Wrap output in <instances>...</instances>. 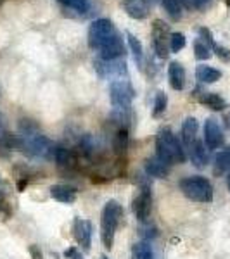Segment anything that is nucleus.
<instances>
[{
	"instance_id": "obj_1",
	"label": "nucleus",
	"mask_w": 230,
	"mask_h": 259,
	"mask_svg": "<svg viewBox=\"0 0 230 259\" xmlns=\"http://www.w3.org/2000/svg\"><path fill=\"white\" fill-rule=\"evenodd\" d=\"M89 47L99 54L100 61H116L125 56V44L111 19H97L89 28Z\"/></svg>"
},
{
	"instance_id": "obj_2",
	"label": "nucleus",
	"mask_w": 230,
	"mask_h": 259,
	"mask_svg": "<svg viewBox=\"0 0 230 259\" xmlns=\"http://www.w3.org/2000/svg\"><path fill=\"white\" fill-rule=\"evenodd\" d=\"M156 157H160L168 166L183 164L187 159L185 149L178 137L170 128H161L156 135Z\"/></svg>"
},
{
	"instance_id": "obj_3",
	"label": "nucleus",
	"mask_w": 230,
	"mask_h": 259,
	"mask_svg": "<svg viewBox=\"0 0 230 259\" xmlns=\"http://www.w3.org/2000/svg\"><path fill=\"white\" fill-rule=\"evenodd\" d=\"M123 218V206L118 200H107L100 212V240L104 249L111 250L114 245V235Z\"/></svg>"
},
{
	"instance_id": "obj_4",
	"label": "nucleus",
	"mask_w": 230,
	"mask_h": 259,
	"mask_svg": "<svg viewBox=\"0 0 230 259\" xmlns=\"http://www.w3.org/2000/svg\"><path fill=\"white\" fill-rule=\"evenodd\" d=\"M180 190L192 202L208 204L213 200V185L204 177H187L180 180Z\"/></svg>"
},
{
	"instance_id": "obj_5",
	"label": "nucleus",
	"mask_w": 230,
	"mask_h": 259,
	"mask_svg": "<svg viewBox=\"0 0 230 259\" xmlns=\"http://www.w3.org/2000/svg\"><path fill=\"white\" fill-rule=\"evenodd\" d=\"M109 97L111 104L116 109H128L132 106L133 99H135V90H133L132 83L123 78H118L109 85Z\"/></svg>"
},
{
	"instance_id": "obj_6",
	"label": "nucleus",
	"mask_w": 230,
	"mask_h": 259,
	"mask_svg": "<svg viewBox=\"0 0 230 259\" xmlns=\"http://www.w3.org/2000/svg\"><path fill=\"white\" fill-rule=\"evenodd\" d=\"M170 28L165 21L154 19L152 23V47L154 52L160 59H166L168 57V41H170Z\"/></svg>"
},
{
	"instance_id": "obj_7",
	"label": "nucleus",
	"mask_w": 230,
	"mask_h": 259,
	"mask_svg": "<svg viewBox=\"0 0 230 259\" xmlns=\"http://www.w3.org/2000/svg\"><path fill=\"white\" fill-rule=\"evenodd\" d=\"M132 211H133V216H135L140 223H145V221L149 220L150 211H152V194H150L149 187H142L139 194L133 197Z\"/></svg>"
},
{
	"instance_id": "obj_8",
	"label": "nucleus",
	"mask_w": 230,
	"mask_h": 259,
	"mask_svg": "<svg viewBox=\"0 0 230 259\" xmlns=\"http://www.w3.org/2000/svg\"><path fill=\"white\" fill-rule=\"evenodd\" d=\"M223 142H225V137H223V132H221L218 121L208 118L206 123H204V145L210 150H216L223 145Z\"/></svg>"
},
{
	"instance_id": "obj_9",
	"label": "nucleus",
	"mask_w": 230,
	"mask_h": 259,
	"mask_svg": "<svg viewBox=\"0 0 230 259\" xmlns=\"http://www.w3.org/2000/svg\"><path fill=\"white\" fill-rule=\"evenodd\" d=\"M92 232H94V227L89 220H82V218H74L73 221V235L76 239L78 245H82V249L85 252L90 250L92 245Z\"/></svg>"
},
{
	"instance_id": "obj_10",
	"label": "nucleus",
	"mask_w": 230,
	"mask_h": 259,
	"mask_svg": "<svg viewBox=\"0 0 230 259\" xmlns=\"http://www.w3.org/2000/svg\"><path fill=\"white\" fill-rule=\"evenodd\" d=\"M97 71L100 76H123V74H127V64H125V61L121 59H116V61H100L97 62Z\"/></svg>"
},
{
	"instance_id": "obj_11",
	"label": "nucleus",
	"mask_w": 230,
	"mask_h": 259,
	"mask_svg": "<svg viewBox=\"0 0 230 259\" xmlns=\"http://www.w3.org/2000/svg\"><path fill=\"white\" fill-rule=\"evenodd\" d=\"M168 81H170V87L173 90H177V92L183 90V87H185V69H183V66L180 64V62H177V61L170 62Z\"/></svg>"
},
{
	"instance_id": "obj_12",
	"label": "nucleus",
	"mask_w": 230,
	"mask_h": 259,
	"mask_svg": "<svg viewBox=\"0 0 230 259\" xmlns=\"http://www.w3.org/2000/svg\"><path fill=\"white\" fill-rule=\"evenodd\" d=\"M50 197L61 204H73L76 200V190L69 185H52L49 189Z\"/></svg>"
},
{
	"instance_id": "obj_13",
	"label": "nucleus",
	"mask_w": 230,
	"mask_h": 259,
	"mask_svg": "<svg viewBox=\"0 0 230 259\" xmlns=\"http://www.w3.org/2000/svg\"><path fill=\"white\" fill-rule=\"evenodd\" d=\"M145 173L152 178H168V173H170V166L166 162H163L160 157H149L145 159Z\"/></svg>"
},
{
	"instance_id": "obj_14",
	"label": "nucleus",
	"mask_w": 230,
	"mask_h": 259,
	"mask_svg": "<svg viewBox=\"0 0 230 259\" xmlns=\"http://www.w3.org/2000/svg\"><path fill=\"white\" fill-rule=\"evenodd\" d=\"M127 14L133 19H145L149 14V4L145 0H123Z\"/></svg>"
},
{
	"instance_id": "obj_15",
	"label": "nucleus",
	"mask_w": 230,
	"mask_h": 259,
	"mask_svg": "<svg viewBox=\"0 0 230 259\" xmlns=\"http://www.w3.org/2000/svg\"><path fill=\"white\" fill-rule=\"evenodd\" d=\"M189 156H190V161L196 168H204L208 164V152H206V147H204V142L201 140H194L192 144L189 145Z\"/></svg>"
},
{
	"instance_id": "obj_16",
	"label": "nucleus",
	"mask_w": 230,
	"mask_h": 259,
	"mask_svg": "<svg viewBox=\"0 0 230 259\" xmlns=\"http://www.w3.org/2000/svg\"><path fill=\"white\" fill-rule=\"evenodd\" d=\"M128 128L127 126H121L116 132L114 139H112V150H114L116 157H125L127 156V149H128Z\"/></svg>"
},
{
	"instance_id": "obj_17",
	"label": "nucleus",
	"mask_w": 230,
	"mask_h": 259,
	"mask_svg": "<svg viewBox=\"0 0 230 259\" xmlns=\"http://www.w3.org/2000/svg\"><path fill=\"white\" fill-rule=\"evenodd\" d=\"M199 102L203 104V106H206L208 109L216 111V112L227 109V100H225V99L221 97V95H218V94H211V92H206V94L201 95V97H199Z\"/></svg>"
},
{
	"instance_id": "obj_18",
	"label": "nucleus",
	"mask_w": 230,
	"mask_h": 259,
	"mask_svg": "<svg viewBox=\"0 0 230 259\" xmlns=\"http://www.w3.org/2000/svg\"><path fill=\"white\" fill-rule=\"evenodd\" d=\"M230 173V147H225L220 150L215 157V164H213V173L215 177H223L225 173Z\"/></svg>"
},
{
	"instance_id": "obj_19",
	"label": "nucleus",
	"mask_w": 230,
	"mask_h": 259,
	"mask_svg": "<svg viewBox=\"0 0 230 259\" xmlns=\"http://www.w3.org/2000/svg\"><path fill=\"white\" fill-rule=\"evenodd\" d=\"M196 78H198L201 83H216L221 78V71L211 68V66L201 64L198 66V69H196Z\"/></svg>"
},
{
	"instance_id": "obj_20",
	"label": "nucleus",
	"mask_w": 230,
	"mask_h": 259,
	"mask_svg": "<svg viewBox=\"0 0 230 259\" xmlns=\"http://www.w3.org/2000/svg\"><path fill=\"white\" fill-rule=\"evenodd\" d=\"M198 128H199L198 119L192 118V116H190V118H187L182 123V140H183V144H185L187 147H189L192 142L196 140V135H198Z\"/></svg>"
},
{
	"instance_id": "obj_21",
	"label": "nucleus",
	"mask_w": 230,
	"mask_h": 259,
	"mask_svg": "<svg viewBox=\"0 0 230 259\" xmlns=\"http://www.w3.org/2000/svg\"><path fill=\"white\" fill-rule=\"evenodd\" d=\"M16 149H18V137L11 135V133H2L0 135V157L7 159Z\"/></svg>"
},
{
	"instance_id": "obj_22",
	"label": "nucleus",
	"mask_w": 230,
	"mask_h": 259,
	"mask_svg": "<svg viewBox=\"0 0 230 259\" xmlns=\"http://www.w3.org/2000/svg\"><path fill=\"white\" fill-rule=\"evenodd\" d=\"M54 161L59 168H69L73 164V156L66 147L62 145H56V150H54Z\"/></svg>"
},
{
	"instance_id": "obj_23",
	"label": "nucleus",
	"mask_w": 230,
	"mask_h": 259,
	"mask_svg": "<svg viewBox=\"0 0 230 259\" xmlns=\"http://www.w3.org/2000/svg\"><path fill=\"white\" fill-rule=\"evenodd\" d=\"M127 35V41H128V47H130L133 57H135V61L139 62V64H142V59H144V47H142L140 40L137 38L135 35H132L130 31L125 33Z\"/></svg>"
},
{
	"instance_id": "obj_24",
	"label": "nucleus",
	"mask_w": 230,
	"mask_h": 259,
	"mask_svg": "<svg viewBox=\"0 0 230 259\" xmlns=\"http://www.w3.org/2000/svg\"><path fill=\"white\" fill-rule=\"evenodd\" d=\"M163 7H165L166 14L173 21H180L182 18V0H163Z\"/></svg>"
},
{
	"instance_id": "obj_25",
	"label": "nucleus",
	"mask_w": 230,
	"mask_h": 259,
	"mask_svg": "<svg viewBox=\"0 0 230 259\" xmlns=\"http://www.w3.org/2000/svg\"><path fill=\"white\" fill-rule=\"evenodd\" d=\"M132 256L133 259H154V252L147 242H137L132 247Z\"/></svg>"
},
{
	"instance_id": "obj_26",
	"label": "nucleus",
	"mask_w": 230,
	"mask_h": 259,
	"mask_svg": "<svg viewBox=\"0 0 230 259\" xmlns=\"http://www.w3.org/2000/svg\"><path fill=\"white\" fill-rule=\"evenodd\" d=\"M166 107H168V95L165 92H158L156 99H154V107H152V118H160L165 114Z\"/></svg>"
},
{
	"instance_id": "obj_27",
	"label": "nucleus",
	"mask_w": 230,
	"mask_h": 259,
	"mask_svg": "<svg viewBox=\"0 0 230 259\" xmlns=\"http://www.w3.org/2000/svg\"><path fill=\"white\" fill-rule=\"evenodd\" d=\"M194 56L198 61H208L211 57V49L204 41L196 40L194 41Z\"/></svg>"
},
{
	"instance_id": "obj_28",
	"label": "nucleus",
	"mask_w": 230,
	"mask_h": 259,
	"mask_svg": "<svg viewBox=\"0 0 230 259\" xmlns=\"http://www.w3.org/2000/svg\"><path fill=\"white\" fill-rule=\"evenodd\" d=\"M185 44H187V40H185V35L183 33H171V36H170V50L171 52H180V50L185 47Z\"/></svg>"
},
{
	"instance_id": "obj_29",
	"label": "nucleus",
	"mask_w": 230,
	"mask_h": 259,
	"mask_svg": "<svg viewBox=\"0 0 230 259\" xmlns=\"http://www.w3.org/2000/svg\"><path fill=\"white\" fill-rule=\"evenodd\" d=\"M62 6L69 7L73 11H78V12H85L89 9V0H59Z\"/></svg>"
},
{
	"instance_id": "obj_30",
	"label": "nucleus",
	"mask_w": 230,
	"mask_h": 259,
	"mask_svg": "<svg viewBox=\"0 0 230 259\" xmlns=\"http://www.w3.org/2000/svg\"><path fill=\"white\" fill-rule=\"evenodd\" d=\"M183 7L187 9H194V11H204L210 7L211 0H182Z\"/></svg>"
},
{
	"instance_id": "obj_31",
	"label": "nucleus",
	"mask_w": 230,
	"mask_h": 259,
	"mask_svg": "<svg viewBox=\"0 0 230 259\" xmlns=\"http://www.w3.org/2000/svg\"><path fill=\"white\" fill-rule=\"evenodd\" d=\"M211 50L216 54V57H218L220 61H223V62H230V49L223 47V45L215 44V45H213V49H211Z\"/></svg>"
},
{
	"instance_id": "obj_32",
	"label": "nucleus",
	"mask_w": 230,
	"mask_h": 259,
	"mask_svg": "<svg viewBox=\"0 0 230 259\" xmlns=\"http://www.w3.org/2000/svg\"><path fill=\"white\" fill-rule=\"evenodd\" d=\"M199 38H201V41H204V44L208 45L210 49H213V45L216 44L215 40H213V35H211V31L208 30V28H199Z\"/></svg>"
},
{
	"instance_id": "obj_33",
	"label": "nucleus",
	"mask_w": 230,
	"mask_h": 259,
	"mask_svg": "<svg viewBox=\"0 0 230 259\" xmlns=\"http://www.w3.org/2000/svg\"><path fill=\"white\" fill-rule=\"evenodd\" d=\"M28 252H30L31 259H44V252H42L40 245H36V244H31L30 247H28Z\"/></svg>"
},
{
	"instance_id": "obj_34",
	"label": "nucleus",
	"mask_w": 230,
	"mask_h": 259,
	"mask_svg": "<svg viewBox=\"0 0 230 259\" xmlns=\"http://www.w3.org/2000/svg\"><path fill=\"white\" fill-rule=\"evenodd\" d=\"M64 256H66V259H83L82 252H80V250H78L76 247H69V249H66Z\"/></svg>"
},
{
	"instance_id": "obj_35",
	"label": "nucleus",
	"mask_w": 230,
	"mask_h": 259,
	"mask_svg": "<svg viewBox=\"0 0 230 259\" xmlns=\"http://www.w3.org/2000/svg\"><path fill=\"white\" fill-rule=\"evenodd\" d=\"M225 123H227V126L230 128V114H227V118H225Z\"/></svg>"
},
{
	"instance_id": "obj_36",
	"label": "nucleus",
	"mask_w": 230,
	"mask_h": 259,
	"mask_svg": "<svg viewBox=\"0 0 230 259\" xmlns=\"http://www.w3.org/2000/svg\"><path fill=\"white\" fill-rule=\"evenodd\" d=\"M227 187H228V190H230V173H228V177H227Z\"/></svg>"
},
{
	"instance_id": "obj_37",
	"label": "nucleus",
	"mask_w": 230,
	"mask_h": 259,
	"mask_svg": "<svg viewBox=\"0 0 230 259\" xmlns=\"http://www.w3.org/2000/svg\"><path fill=\"white\" fill-rule=\"evenodd\" d=\"M145 2H147L149 6H152V4H154V0H145Z\"/></svg>"
},
{
	"instance_id": "obj_38",
	"label": "nucleus",
	"mask_w": 230,
	"mask_h": 259,
	"mask_svg": "<svg viewBox=\"0 0 230 259\" xmlns=\"http://www.w3.org/2000/svg\"><path fill=\"white\" fill-rule=\"evenodd\" d=\"M225 4H227V7H230V0H225Z\"/></svg>"
},
{
	"instance_id": "obj_39",
	"label": "nucleus",
	"mask_w": 230,
	"mask_h": 259,
	"mask_svg": "<svg viewBox=\"0 0 230 259\" xmlns=\"http://www.w3.org/2000/svg\"><path fill=\"white\" fill-rule=\"evenodd\" d=\"M100 259H109V257H107V256H100Z\"/></svg>"
}]
</instances>
